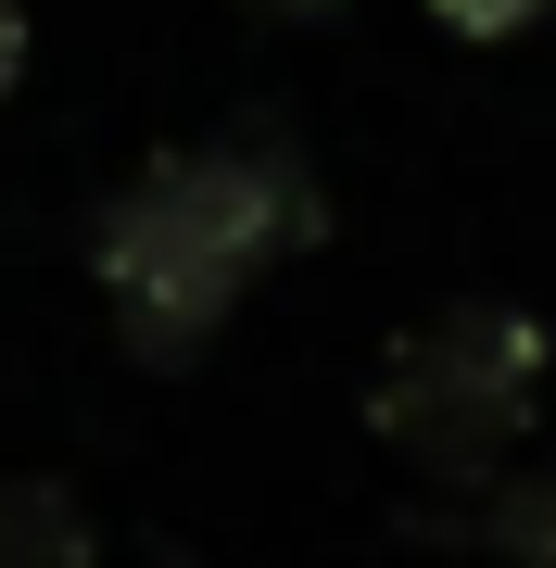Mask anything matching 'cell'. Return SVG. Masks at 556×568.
<instances>
[{
	"instance_id": "6da1fadb",
	"label": "cell",
	"mask_w": 556,
	"mask_h": 568,
	"mask_svg": "<svg viewBox=\"0 0 556 568\" xmlns=\"http://www.w3.org/2000/svg\"><path fill=\"white\" fill-rule=\"evenodd\" d=\"M316 164L241 126V140H190V152H152L140 178L89 215V278H102V316L127 366L178 379V366L215 354V328L253 304V278L291 253H316Z\"/></svg>"
},
{
	"instance_id": "7a4b0ae2",
	"label": "cell",
	"mask_w": 556,
	"mask_h": 568,
	"mask_svg": "<svg viewBox=\"0 0 556 568\" xmlns=\"http://www.w3.org/2000/svg\"><path fill=\"white\" fill-rule=\"evenodd\" d=\"M544 379H556V342H544L532 304H443L431 328H405V342L380 354L367 429L417 467V480L481 493V480H506L518 443H532Z\"/></svg>"
},
{
	"instance_id": "3957f363",
	"label": "cell",
	"mask_w": 556,
	"mask_h": 568,
	"mask_svg": "<svg viewBox=\"0 0 556 568\" xmlns=\"http://www.w3.org/2000/svg\"><path fill=\"white\" fill-rule=\"evenodd\" d=\"M0 568H102V518L77 506V480H51V467L0 480Z\"/></svg>"
},
{
	"instance_id": "277c9868",
	"label": "cell",
	"mask_w": 556,
	"mask_h": 568,
	"mask_svg": "<svg viewBox=\"0 0 556 568\" xmlns=\"http://www.w3.org/2000/svg\"><path fill=\"white\" fill-rule=\"evenodd\" d=\"M494 556L506 568H556V455L532 467V480L494 493Z\"/></svg>"
},
{
	"instance_id": "5b68a950",
	"label": "cell",
	"mask_w": 556,
	"mask_h": 568,
	"mask_svg": "<svg viewBox=\"0 0 556 568\" xmlns=\"http://www.w3.org/2000/svg\"><path fill=\"white\" fill-rule=\"evenodd\" d=\"M544 13H556V0H431L443 39H532Z\"/></svg>"
},
{
	"instance_id": "8992f818",
	"label": "cell",
	"mask_w": 556,
	"mask_h": 568,
	"mask_svg": "<svg viewBox=\"0 0 556 568\" xmlns=\"http://www.w3.org/2000/svg\"><path fill=\"white\" fill-rule=\"evenodd\" d=\"M26 89V0H0V102Z\"/></svg>"
},
{
	"instance_id": "52a82bcc",
	"label": "cell",
	"mask_w": 556,
	"mask_h": 568,
	"mask_svg": "<svg viewBox=\"0 0 556 568\" xmlns=\"http://www.w3.org/2000/svg\"><path fill=\"white\" fill-rule=\"evenodd\" d=\"M241 13H266V26H330L342 0H241Z\"/></svg>"
}]
</instances>
